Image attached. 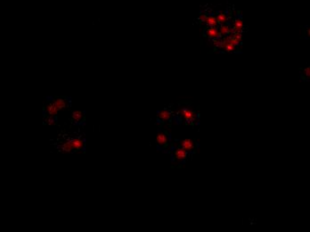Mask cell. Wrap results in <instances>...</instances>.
Here are the masks:
<instances>
[{"label": "cell", "mask_w": 310, "mask_h": 232, "mask_svg": "<svg viewBox=\"0 0 310 232\" xmlns=\"http://www.w3.org/2000/svg\"><path fill=\"white\" fill-rule=\"evenodd\" d=\"M72 117L73 121L79 122H80L82 120L83 113L80 112V111H74L72 113Z\"/></svg>", "instance_id": "obj_13"}, {"label": "cell", "mask_w": 310, "mask_h": 232, "mask_svg": "<svg viewBox=\"0 0 310 232\" xmlns=\"http://www.w3.org/2000/svg\"><path fill=\"white\" fill-rule=\"evenodd\" d=\"M217 22H218V23H220V24H225V23H226V22H227L228 20L227 15L226 13H224L220 12V13H217Z\"/></svg>", "instance_id": "obj_11"}, {"label": "cell", "mask_w": 310, "mask_h": 232, "mask_svg": "<svg viewBox=\"0 0 310 232\" xmlns=\"http://www.w3.org/2000/svg\"><path fill=\"white\" fill-rule=\"evenodd\" d=\"M230 31H231V27L227 25V24H221V26L219 27V32L221 35H227V34H229L230 33Z\"/></svg>", "instance_id": "obj_12"}, {"label": "cell", "mask_w": 310, "mask_h": 232, "mask_svg": "<svg viewBox=\"0 0 310 232\" xmlns=\"http://www.w3.org/2000/svg\"><path fill=\"white\" fill-rule=\"evenodd\" d=\"M84 147V141L81 138H70L63 141L60 146V151L62 153H71L72 151H79Z\"/></svg>", "instance_id": "obj_1"}, {"label": "cell", "mask_w": 310, "mask_h": 232, "mask_svg": "<svg viewBox=\"0 0 310 232\" xmlns=\"http://www.w3.org/2000/svg\"><path fill=\"white\" fill-rule=\"evenodd\" d=\"M53 102L54 103V105L58 107V109L61 111V110H64L67 106H68V102H67V99L64 98V97H58V98H55L54 100H53Z\"/></svg>", "instance_id": "obj_6"}, {"label": "cell", "mask_w": 310, "mask_h": 232, "mask_svg": "<svg viewBox=\"0 0 310 232\" xmlns=\"http://www.w3.org/2000/svg\"><path fill=\"white\" fill-rule=\"evenodd\" d=\"M158 117L161 121H168L171 118V113L168 110H163V111L159 113Z\"/></svg>", "instance_id": "obj_10"}, {"label": "cell", "mask_w": 310, "mask_h": 232, "mask_svg": "<svg viewBox=\"0 0 310 232\" xmlns=\"http://www.w3.org/2000/svg\"><path fill=\"white\" fill-rule=\"evenodd\" d=\"M174 155H175L176 159L179 160V161H182V160H184V159H186L187 157V152H186V150H185L184 148H182L176 149L175 152H174Z\"/></svg>", "instance_id": "obj_8"}, {"label": "cell", "mask_w": 310, "mask_h": 232, "mask_svg": "<svg viewBox=\"0 0 310 232\" xmlns=\"http://www.w3.org/2000/svg\"><path fill=\"white\" fill-rule=\"evenodd\" d=\"M156 141L158 143V145H160L161 147H163L165 148L168 146V138L167 137V134L163 133V132H161L157 135L156 137Z\"/></svg>", "instance_id": "obj_4"}, {"label": "cell", "mask_w": 310, "mask_h": 232, "mask_svg": "<svg viewBox=\"0 0 310 232\" xmlns=\"http://www.w3.org/2000/svg\"><path fill=\"white\" fill-rule=\"evenodd\" d=\"M60 110L58 109V107L57 106H55L54 105V103L52 101V102H50L47 106H46V112L47 113V114L49 116H55L57 114H58V112H59Z\"/></svg>", "instance_id": "obj_5"}, {"label": "cell", "mask_w": 310, "mask_h": 232, "mask_svg": "<svg viewBox=\"0 0 310 232\" xmlns=\"http://www.w3.org/2000/svg\"><path fill=\"white\" fill-rule=\"evenodd\" d=\"M307 35L310 38V26L309 27H308V29H307Z\"/></svg>", "instance_id": "obj_18"}, {"label": "cell", "mask_w": 310, "mask_h": 232, "mask_svg": "<svg viewBox=\"0 0 310 232\" xmlns=\"http://www.w3.org/2000/svg\"><path fill=\"white\" fill-rule=\"evenodd\" d=\"M180 145H181V148H184L186 151H192L194 149V143L193 142V140L188 139V138L182 140Z\"/></svg>", "instance_id": "obj_7"}, {"label": "cell", "mask_w": 310, "mask_h": 232, "mask_svg": "<svg viewBox=\"0 0 310 232\" xmlns=\"http://www.w3.org/2000/svg\"><path fill=\"white\" fill-rule=\"evenodd\" d=\"M206 35L208 37L213 39H219V37L221 36L220 32H219V30H217V27H209L206 30Z\"/></svg>", "instance_id": "obj_3"}, {"label": "cell", "mask_w": 310, "mask_h": 232, "mask_svg": "<svg viewBox=\"0 0 310 232\" xmlns=\"http://www.w3.org/2000/svg\"><path fill=\"white\" fill-rule=\"evenodd\" d=\"M45 122H46L47 125H54V124H55V121H54V119L53 116H48L47 118H46Z\"/></svg>", "instance_id": "obj_15"}, {"label": "cell", "mask_w": 310, "mask_h": 232, "mask_svg": "<svg viewBox=\"0 0 310 232\" xmlns=\"http://www.w3.org/2000/svg\"><path fill=\"white\" fill-rule=\"evenodd\" d=\"M234 28H238V29L242 30V27H243V21H242V19L241 17H237V18L234 20Z\"/></svg>", "instance_id": "obj_14"}, {"label": "cell", "mask_w": 310, "mask_h": 232, "mask_svg": "<svg viewBox=\"0 0 310 232\" xmlns=\"http://www.w3.org/2000/svg\"><path fill=\"white\" fill-rule=\"evenodd\" d=\"M206 18H207V14L206 13H201L200 14V16H199V20H200L201 21H205Z\"/></svg>", "instance_id": "obj_17"}, {"label": "cell", "mask_w": 310, "mask_h": 232, "mask_svg": "<svg viewBox=\"0 0 310 232\" xmlns=\"http://www.w3.org/2000/svg\"><path fill=\"white\" fill-rule=\"evenodd\" d=\"M302 74L304 75V77L306 79H310V66L309 67H307L303 70L302 72Z\"/></svg>", "instance_id": "obj_16"}, {"label": "cell", "mask_w": 310, "mask_h": 232, "mask_svg": "<svg viewBox=\"0 0 310 232\" xmlns=\"http://www.w3.org/2000/svg\"><path fill=\"white\" fill-rule=\"evenodd\" d=\"M180 114L184 116V118L186 119L187 122H193L195 119V114L191 111L190 109L187 108H184L180 110Z\"/></svg>", "instance_id": "obj_2"}, {"label": "cell", "mask_w": 310, "mask_h": 232, "mask_svg": "<svg viewBox=\"0 0 310 232\" xmlns=\"http://www.w3.org/2000/svg\"><path fill=\"white\" fill-rule=\"evenodd\" d=\"M206 23L208 26L209 27H217V17L213 16V15H209V16H207L206 20L204 21Z\"/></svg>", "instance_id": "obj_9"}]
</instances>
